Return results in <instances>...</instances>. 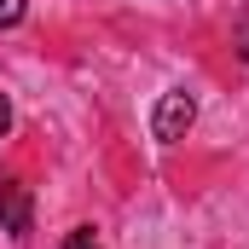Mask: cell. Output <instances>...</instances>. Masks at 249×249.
Listing matches in <instances>:
<instances>
[{"mask_svg":"<svg viewBox=\"0 0 249 249\" xmlns=\"http://www.w3.org/2000/svg\"><path fill=\"white\" fill-rule=\"evenodd\" d=\"M64 249H99V238H93V226H75V232L64 238Z\"/></svg>","mask_w":249,"mask_h":249,"instance_id":"277c9868","label":"cell"},{"mask_svg":"<svg viewBox=\"0 0 249 249\" xmlns=\"http://www.w3.org/2000/svg\"><path fill=\"white\" fill-rule=\"evenodd\" d=\"M6 127H12V105H6V93H0V139H6Z\"/></svg>","mask_w":249,"mask_h":249,"instance_id":"5b68a950","label":"cell"},{"mask_svg":"<svg viewBox=\"0 0 249 249\" xmlns=\"http://www.w3.org/2000/svg\"><path fill=\"white\" fill-rule=\"evenodd\" d=\"M197 122V99L191 93H162L157 99V110H151V133L162 139V145H180Z\"/></svg>","mask_w":249,"mask_h":249,"instance_id":"6da1fadb","label":"cell"},{"mask_svg":"<svg viewBox=\"0 0 249 249\" xmlns=\"http://www.w3.org/2000/svg\"><path fill=\"white\" fill-rule=\"evenodd\" d=\"M23 12H29V0H0V29L23 23Z\"/></svg>","mask_w":249,"mask_h":249,"instance_id":"3957f363","label":"cell"},{"mask_svg":"<svg viewBox=\"0 0 249 249\" xmlns=\"http://www.w3.org/2000/svg\"><path fill=\"white\" fill-rule=\"evenodd\" d=\"M238 53H244V64H249V18H244V29H238Z\"/></svg>","mask_w":249,"mask_h":249,"instance_id":"8992f818","label":"cell"},{"mask_svg":"<svg viewBox=\"0 0 249 249\" xmlns=\"http://www.w3.org/2000/svg\"><path fill=\"white\" fill-rule=\"evenodd\" d=\"M29 220H35L29 186H23V180H0V232L23 238V232H29Z\"/></svg>","mask_w":249,"mask_h":249,"instance_id":"7a4b0ae2","label":"cell"}]
</instances>
